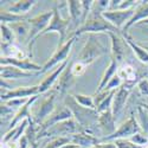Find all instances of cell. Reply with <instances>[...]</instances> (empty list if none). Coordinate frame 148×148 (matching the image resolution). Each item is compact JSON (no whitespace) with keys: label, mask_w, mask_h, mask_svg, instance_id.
Returning <instances> with one entry per match:
<instances>
[{"label":"cell","mask_w":148,"mask_h":148,"mask_svg":"<svg viewBox=\"0 0 148 148\" xmlns=\"http://www.w3.org/2000/svg\"><path fill=\"white\" fill-rule=\"evenodd\" d=\"M102 13H103V10L95 1L92 10H91V13L89 14L87 21L77 31H75V37H79L84 33L89 34V33H102V32H106V33L113 32V33L122 34V31L113 26L108 20H106L102 17Z\"/></svg>","instance_id":"6da1fadb"},{"label":"cell","mask_w":148,"mask_h":148,"mask_svg":"<svg viewBox=\"0 0 148 148\" xmlns=\"http://www.w3.org/2000/svg\"><path fill=\"white\" fill-rule=\"evenodd\" d=\"M64 106L71 110L73 119H75L76 122L83 128L84 132L88 130L89 128H91L92 126H95L98 121L100 114H98L97 110L82 107L81 104L77 103L73 95H65L64 96Z\"/></svg>","instance_id":"7a4b0ae2"},{"label":"cell","mask_w":148,"mask_h":148,"mask_svg":"<svg viewBox=\"0 0 148 148\" xmlns=\"http://www.w3.org/2000/svg\"><path fill=\"white\" fill-rule=\"evenodd\" d=\"M101 33H89L88 34V39L85 42L84 46L82 47V50L78 55V60L81 63L85 64L89 66L91 63L100 58L108 52H112V49H108L107 45H104L101 40Z\"/></svg>","instance_id":"3957f363"},{"label":"cell","mask_w":148,"mask_h":148,"mask_svg":"<svg viewBox=\"0 0 148 148\" xmlns=\"http://www.w3.org/2000/svg\"><path fill=\"white\" fill-rule=\"evenodd\" d=\"M52 17H53V10L44 12V13L38 14L33 18H29L31 31H30V36H29V39H27V50H29L30 57H32V47L36 43V39L38 38L40 36V33L44 32L45 29L49 26Z\"/></svg>","instance_id":"277c9868"},{"label":"cell","mask_w":148,"mask_h":148,"mask_svg":"<svg viewBox=\"0 0 148 148\" xmlns=\"http://www.w3.org/2000/svg\"><path fill=\"white\" fill-rule=\"evenodd\" d=\"M84 132L83 128L76 122L75 119H70V120H65L62 121L57 125L52 126L51 128H49L47 130L39 133L38 134V140L43 139V138H59V136H70V135L77 134Z\"/></svg>","instance_id":"5b68a950"},{"label":"cell","mask_w":148,"mask_h":148,"mask_svg":"<svg viewBox=\"0 0 148 148\" xmlns=\"http://www.w3.org/2000/svg\"><path fill=\"white\" fill-rule=\"evenodd\" d=\"M138 133H142L140 125L135 115H130L128 120H126L121 126H119L115 133L101 139V142H114L115 140H120V139H130L133 135Z\"/></svg>","instance_id":"8992f818"},{"label":"cell","mask_w":148,"mask_h":148,"mask_svg":"<svg viewBox=\"0 0 148 148\" xmlns=\"http://www.w3.org/2000/svg\"><path fill=\"white\" fill-rule=\"evenodd\" d=\"M53 10V17L49 24V26L45 29L44 32L40 33V36H44L46 33H50V32H57L59 34V43H58V49L62 47L65 43V37H66V33H68V29L70 26V23L71 20L70 19H63L59 14V11L57 8V6L55 5V7L52 8Z\"/></svg>","instance_id":"52a82bcc"},{"label":"cell","mask_w":148,"mask_h":148,"mask_svg":"<svg viewBox=\"0 0 148 148\" xmlns=\"http://www.w3.org/2000/svg\"><path fill=\"white\" fill-rule=\"evenodd\" d=\"M57 95H58V92L55 89L51 90L50 92H49V95H46V97L43 100L39 108L33 113L32 120L38 127L55 112V109H56L55 103H56V100H57Z\"/></svg>","instance_id":"ba28073f"},{"label":"cell","mask_w":148,"mask_h":148,"mask_svg":"<svg viewBox=\"0 0 148 148\" xmlns=\"http://www.w3.org/2000/svg\"><path fill=\"white\" fill-rule=\"evenodd\" d=\"M135 84L136 83H123L115 91L113 106H112V112H113V115H114L116 121L120 117L121 113L123 112V109L126 108V103L128 101L132 90L135 88Z\"/></svg>","instance_id":"9c48e42d"},{"label":"cell","mask_w":148,"mask_h":148,"mask_svg":"<svg viewBox=\"0 0 148 148\" xmlns=\"http://www.w3.org/2000/svg\"><path fill=\"white\" fill-rule=\"evenodd\" d=\"M75 40H76V37L73 36V37H71V38H70L63 46H62V47L57 49L56 52L53 53V56L44 64L42 71L39 72V75H42V73H44V72H46L47 70L52 69L53 66H56V65H58V64L60 65L62 63H64L65 60H68L66 58H68V56H69V53H70V51H71V47H72L73 43H75Z\"/></svg>","instance_id":"30bf717a"},{"label":"cell","mask_w":148,"mask_h":148,"mask_svg":"<svg viewBox=\"0 0 148 148\" xmlns=\"http://www.w3.org/2000/svg\"><path fill=\"white\" fill-rule=\"evenodd\" d=\"M135 13V8L133 10H126V11H104L102 13V17L108 20L113 26H115L119 30H123V27L126 26V24L132 19V17Z\"/></svg>","instance_id":"8fae6325"},{"label":"cell","mask_w":148,"mask_h":148,"mask_svg":"<svg viewBox=\"0 0 148 148\" xmlns=\"http://www.w3.org/2000/svg\"><path fill=\"white\" fill-rule=\"evenodd\" d=\"M72 113H71V110L68 108V107H60V108H56L55 109V112L49 116L42 125L39 126V133H43L45 130H47L49 128H51L52 126L57 125V123L62 122V121H65V120H70L72 119Z\"/></svg>","instance_id":"7c38bea8"},{"label":"cell","mask_w":148,"mask_h":148,"mask_svg":"<svg viewBox=\"0 0 148 148\" xmlns=\"http://www.w3.org/2000/svg\"><path fill=\"white\" fill-rule=\"evenodd\" d=\"M39 95V85L32 87H19L13 90L1 92V102H6L14 98H31L33 96Z\"/></svg>","instance_id":"4fadbf2b"},{"label":"cell","mask_w":148,"mask_h":148,"mask_svg":"<svg viewBox=\"0 0 148 148\" xmlns=\"http://www.w3.org/2000/svg\"><path fill=\"white\" fill-rule=\"evenodd\" d=\"M0 63H1V66L5 65H12L16 66L23 71H27V72H37L39 75V72L42 71L43 66L38 65L33 63V62L30 60V58L26 59H17V58H6V57H1L0 58Z\"/></svg>","instance_id":"5bb4252c"},{"label":"cell","mask_w":148,"mask_h":148,"mask_svg":"<svg viewBox=\"0 0 148 148\" xmlns=\"http://www.w3.org/2000/svg\"><path fill=\"white\" fill-rule=\"evenodd\" d=\"M97 126H98V128H100L103 138L109 136V135L115 133V130H116V120L113 115L112 109L107 110V112H103V113H100L98 121H97Z\"/></svg>","instance_id":"9a60e30c"},{"label":"cell","mask_w":148,"mask_h":148,"mask_svg":"<svg viewBox=\"0 0 148 148\" xmlns=\"http://www.w3.org/2000/svg\"><path fill=\"white\" fill-rule=\"evenodd\" d=\"M110 39H112V46H110V49H112V55L117 63H122L123 59H125V55H126V46L127 43L125 40V38L122 37V34H117V33H113V32H109L107 33Z\"/></svg>","instance_id":"2e32d148"},{"label":"cell","mask_w":148,"mask_h":148,"mask_svg":"<svg viewBox=\"0 0 148 148\" xmlns=\"http://www.w3.org/2000/svg\"><path fill=\"white\" fill-rule=\"evenodd\" d=\"M71 64L72 63H69L68 66L64 69V71L62 72V75L59 76L58 81L56 82L55 84V90L59 94V95H66V92L69 91V89L75 83V76L72 75V71H71Z\"/></svg>","instance_id":"e0dca14e"},{"label":"cell","mask_w":148,"mask_h":148,"mask_svg":"<svg viewBox=\"0 0 148 148\" xmlns=\"http://www.w3.org/2000/svg\"><path fill=\"white\" fill-rule=\"evenodd\" d=\"M38 97H39V95L31 97L30 100H29V102H27L25 106H23V107L18 110L17 114H16V116L13 117V120L10 122V125H8V130L16 128L18 125H20L23 121H25V120H27V119H30V117L32 116V114L30 113V109H31V107L33 106V103H34L37 100H38ZM8 130H7V132H8Z\"/></svg>","instance_id":"ac0fdd59"},{"label":"cell","mask_w":148,"mask_h":148,"mask_svg":"<svg viewBox=\"0 0 148 148\" xmlns=\"http://www.w3.org/2000/svg\"><path fill=\"white\" fill-rule=\"evenodd\" d=\"M70 140H71V143H75L82 148H92L96 145L101 143L100 139L87 132H81L77 134L70 135Z\"/></svg>","instance_id":"d6986e66"},{"label":"cell","mask_w":148,"mask_h":148,"mask_svg":"<svg viewBox=\"0 0 148 148\" xmlns=\"http://www.w3.org/2000/svg\"><path fill=\"white\" fill-rule=\"evenodd\" d=\"M68 64H69V59L65 60L64 63H62V64L51 73V75H49L46 78L43 79V82L39 84V94H45V92H47L49 90L52 89V88L55 87L56 82L58 81L59 76L62 75V72L64 71V69L68 66Z\"/></svg>","instance_id":"ffe728a7"},{"label":"cell","mask_w":148,"mask_h":148,"mask_svg":"<svg viewBox=\"0 0 148 148\" xmlns=\"http://www.w3.org/2000/svg\"><path fill=\"white\" fill-rule=\"evenodd\" d=\"M0 75H1L3 79H17V78L34 77V76H38V73L23 71V70L16 68V66H12V65H5V66H1Z\"/></svg>","instance_id":"44dd1931"},{"label":"cell","mask_w":148,"mask_h":148,"mask_svg":"<svg viewBox=\"0 0 148 148\" xmlns=\"http://www.w3.org/2000/svg\"><path fill=\"white\" fill-rule=\"evenodd\" d=\"M27 126H29V120H25V121H23L20 125H18L16 128L6 132L3 135L1 145L7 143V142H16V143L19 142L20 139L24 136V134H25V130H26Z\"/></svg>","instance_id":"7402d4cb"},{"label":"cell","mask_w":148,"mask_h":148,"mask_svg":"<svg viewBox=\"0 0 148 148\" xmlns=\"http://www.w3.org/2000/svg\"><path fill=\"white\" fill-rule=\"evenodd\" d=\"M11 27V30L14 32L16 34V39L19 43H27L29 36H30V31H31V26L29 19L27 20H23V21H18L14 24H10L8 25Z\"/></svg>","instance_id":"603a6c76"},{"label":"cell","mask_w":148,"mask_h":148,"mask_svg":"<svg viewBox=\"0 0 148 148\" xmlns=\"http://www.w3.org/2000/svg\"><path fill=\"white\" fill-rule=\"evenodd\" d=\"M69 4V14L72 26L76 29V31L82 25V16H83V10H82V3L77 0H70L68 1Z\"/></svg>","instance_id":"cb8c5ba5"},{"label":"cell","mask_w":148,"mask_h":148,"mask_svg":"<svg viewBox=\"0 0 148 148\" xmlns=\"http://www.w3.org/2000/svg\"><path fill=\"white\" fill-rule=\"evenodd\" d=\"M148 19V1H141V4L135 8V13L132 17V19L126 24V26L123 27L122 32H126L132 27L133 25H136L138 23Z\"/></svg>","instance_id":"d4e9b609"},{"label":"cell","mask_w":148,"mask_h":148,"mask_svg":"<svg viewBox=\"0 0 148 148\" xmlns=\"http://www.w3.org/2000/svg\"><path fill=\"white\" fill-rule=\"evenodd\" d=\"M122 37L125 38L126 43L128 44V46L133 50V52L136 55L138 59L141 62V63H145V64H148V51L143 46H140L139 44H136L134 42V39L132 37L127 33V32H122Z\"/></svg>","instance_id":"484cf974"},{"label":"cell","mask_w":148,"mask_h":148,"mask_svg":"<svg viewBox=\"0 0 148 148\" xmlns=\"http://www.w3.org/2000/svg\"><path fill=\"white\" fill-rule=\"evenodd\" d=\"M117 70H119V63L114 58H112V59H110V63H109L108 68L106 69L103 76L101 78V82H100V84H98L96 92H101V91L104 90V88L107 87V84L112 81V78L117 73Z\"/></svg>","instance_id":"4316f807"},{"label":"cell","mask_w":148,"mask_h":148,"mask_svg":"<svg viewBox=\"0 0 148 148\" xmlns=\"http://www.w3.org/2000/svg\"><path fill=\"white\" fill-rule=\"evenodd\" d=\"M1 57L6 58H17V59H26L29 56L16 44H4L1 43Z\"/></svg>","instance_id":"83f0119b"},{"label":"cell","mask_w":148,"mask_h":148,"mask_svg":"<svg viewBox=\"0 0 148 148\" xmlns=\"http://www.w3.org/2000/svg\"><path fill=\"white\" fill-rule=\"evenodd\" d=\"M116 75L123 81V83H136L138 84V76H136V71H135L134 66L130 64H122L119 66L117 73Z\"/></svg>","instance_id":"f1b7e54d"},{"label":"cell","mask_w":148,"mask_h":148,"mask_svg":"<svg viewBox=\"0 0 148 148\" xmlns=\"http://www.w3.org/2000/svg\"><path fill=\"white\" fill-rule=\"evenodd\" d=\"M38 3L37 0H21V1H16L13 5H11L8 7V12L14 14H20V16H25L27 12Z\"/></svg>","instance_id":"f546056e"},{"label":"cell","mask_w":148,"mask_h":148,"mask_svg":"<svg viewBox=\"0 0 148 148\" xmlns=\"http://www.w3.org/2000/svg\"><path fill=\"white\" fill-rule=\"evenodd\" d=\"M136 115H138L136 120L140 125L141 132L148 138V113H147V110L143 109L141 106H139L136 109Z\"/></svg>","instance_id":"4dcf8cb0"},{"label":"cell","mask_w":148,"mask_h":148,"mask_svg":"<svg viewBox=\"0 0 148 148\" xmlns=\"http://www.w3.org/2000/svg\"><path fill=\"white\" fill-rule=\"evenodd\" d=\"M0 19H1V24H6V25L14 24V23H18V21H23V20H27L26 16L14 14V13H11V12H8V11H3Z\"/></svg>","instance_id":"1f68e13d"},{"label":"cell","mask_w":148,"mask_h":148,"mask_svg":"<svg viewBox=\"0 0 148 148\" xmlns=\"http://www.w3.org/2000/svg\"><path fill=\"white\" fill-rule=\"evenodd\" d=\"M0 30H1V43H4V44H14V42H17L14 32L11 30V27L8 25H6V24H1Z\"/></svg>","instance_id":"d6a6232c"},{"label":"cell","mask_w":148,"mask_h":148,"mask_svg":"<svg viewBox=\"0 0 148 148\" xmlns=\"http://www.w3.org/2000/svg\"><path fill=\"white\" fill-rule=\"evenodd\" d=\"M73 97H75V100L77 101V103L81 104L82 107L90 108V109H96V106L94 103V97L92 96L83 95V94H76V95H73Z\"/></svg>","instance_id":"836d02e7"},{"label":"cell","mask_w":148,"mask_h":148,"mask_svg":"<svg viewBox=\"0 0 148 148\" xmlns=\"http://www.w3.org/2000/svg\"><path fill=\"white\" fill-rule=\"evenodd\" d=\"M70 142H71L70 136H59V138H55L50 142H47L44 148H60L64 145H68Z\"/></svg>","instance_id":"e575fe53"},{"label":"cell","mask_w":148,"mask_h":148,"mask_svg":"<svg viewBox=\"0 0 148 148\" xmlns=\"http://www.w3.org/2000/svg\"><path fill=\"white\" fill-rule=\"evenodd\" d=\"M115 91L116 90H113L112 92L109 94V96L106 98V100L97 107V112H98V114L100 113H103V112H107V110H110L112 109V106H113V100H114V95H115Z\"/></svg>","instance_id":"d590c367"},{"label":"cell","mask_w":148,"mask_h":148,"mask_svg":"<svg viewBox=\"0 0 148 148\" xmlns=\"http://www.w3.org/2000/svg\"><path fill=\"white\" fill-rule=\"evenodd\" d=\"M87 65L81 63V62H75V63L71 64V71H72V75L75 77H79L82 75H84V72L87 71Z\"/></svg>","instance_id":"8d00e7d4"},{"label":"cell","mask_w":148,"mask_h":148,"mask_svg":"<svg viewBox=\"0 0 148 148\" xmlns=\"http://www.w3.org/2000/svg\"><path fill=\"white\" fill-rule=\"evenodd\" d=\"M30 98H14V100H10V101H6V102H1V103H5L6 106L13 108L16 110H19L23 106H25L27 102H29Z\"/></svg>","instance_id":"74e56055"},{"label":"cell","mask_w":148,"mask_h":148,"mask_svg":"<svg viewBox=\"0 0 148 148\" xmlns=\"http://www.w3.org/2000/svg\"><path fill=\"white\" fill-rule=\"evenodd\" d=\"M133 143L138 145V146H141V147H145L146 145H148V138L146 136V135L143 133H138L133 135V136L129 139Z\"/></svg>","instance_id":"f35d334b"},{"label":"cell","mask_w":148,"mask_h":148,"mask_svg":"<svg viewBox=\"0 0 148 148\" xmlns=\"http://www.w3.org/2000/svg\"><path fill=\"white\" fill-rule=\"evenodd\" d=\"M116 148H145V147H141V146H138L133 143L129 139H120V140H115L114 141Z\"/></svg>","instance_id":"ab89813d"},{"label":"cell","mask_w":148,"mask_h":148,"mask_svg":"<svg viewBox=\"0 0 148 148\" xmlns=\"http://www.w3.org/2000/svg\"><path fill=\"white\" fill-rule=\"evenodd\" d=\"M123 84V81L117 76V75H115L113 78H112V81H110L108 84H107V87L104 88V90H107V91H113V90H116V89H119L121 85Z\"/></svg>","instance_id":"60d3db41"},{"label":"cell","mask_w":148,"mask_h":148,"mask_svg":"<svg viewBox=\"0 0 148 148\" xmlns=\"http://www.w3.org/2000/svg\"><path fill=\"white\" fill-rule=\"evenodd\" d=\"M112 92V91H107V90H103V91H101V92H96V95L94 96V103H95V106H96V109H97V107L100 106L106 98L109 96V94Z\"/></svg>","instance_id":"b9f144b4"},{"label":"cell","mask_w":148,"mask_h":148,"mask_svg":"<svg viewBox=\"0 0 148 148\" xmlns=\"http://www.w3.org/2000/svg\"><path fill=\"white\" fill-rule=\"evenodd\" d=\"M136 88L142 96H148V79L146 78L140 79L136 84Z\"/></svg>","instance_id":"7bdbcfd3"},{"label":"cell","mask_w":148,"mask_h":148,"mask_svg":"<svg viewBox=\"0 0 148 148\" xmlns=\"http://www.w3.org/2000/svg\"><path fill=\"white\" fill-rule=\"evenodd\" d=\"M92 148H116V146L114 142H101Z\"/></svg>","instance_id":"ee69618b"},{"label":"cell","mask_w":148,"mask_h":148,"mask_svg":"<svg viewBox=\"0 0 148 148\" xmlns=\"http://www.w3.org/2000/svg\"><path fill=\"white\" fill-rule=\"evenodd\" d=\"M31 146H30V142H29V140H27V138L24 135V136L20 139V141H19V148H30Z\"/></svg>","instance_id":"f6af8a7d"},{"label":"cell","mask_w":148,"mask_h":148,"mask_svg":"<svg viewBox=\"0 0 148 148\" xmlns=\"http://www.w3.org/2000/svg\"><path fill=\"white\" fill-rule=\"evenodd\" d=\"M1 148H19V142H7L1 145Z\"/></svg>","instance_id":"bcb514c9"},{"label":"cell","mask_w":148,"mask_h":148,"mask_svg":"<svg viewBox=\"0 0 148 148\" xmlns=\"http://www.w3.org/2000/svg\"><path fill=\"white\" fill-rule=\"evenodd\" d=\"M60 148H82V147H79V146H77V145H75V143H68V145H64L63 147H60Z\"/></svg>","instance_id":"7dc6e473"},{"label":"cell","mask_w":148,"mask_h":148,"mask_svg":"<svg viewBox=\"0 0 148 148\" xmlns=\"http://www.w3.org/2000/svg\"><path fill=\"white\" fill-rule=\"evenodd\" d=\"M140 25H148V19H146V20H142V21L138 23L135 26H140Z\"/></svg>","instance_id":"c3c4849f"},{"label":"cell","mask_w":148,"mask_h":148,"mask_svg":"<svg viewBox=\"0 0 148 148\" xmlns=\"http://www.w3.org/2000/svg\"><path fill=\"white\" fill-rule=\"evenodd\" d=\"M141 107H142L143 109H146V110H147V113H148V104H146V103H143V104H141Z\"/></svg>","instance_id":"681fc988"},{"label":"cell","mask_w":148,"mask_h":148,"mask_svg":"<svg viewBox=\"0 0 148 148\" xmlns=\"http://www.w3.org/2000/svg\"><path fill=\"white\" fill-rule=\"evenodd\" d=\"M30 148H39V143H38V142H37V143H34L33 146H31Z\"/></svg>","instance_id":"f907efd6"}]
</instances>
